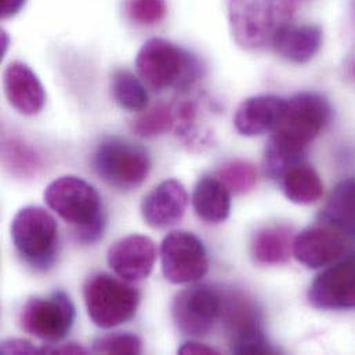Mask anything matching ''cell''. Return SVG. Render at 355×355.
<instances>
[{"label":"cell","mask_w":355,"mask_h":355,"mask_svg":"<svg viewBox=\"0 0 355 355\" xmlns=\"http://www.w3.org/2000/svg\"><path fill=\"white\" fill-rule=\"evenodd\" d=\"M331 118V104L322 94L303 92L293 96L267 144L266 173L281 180L292 168L304 164L306 148L328 126Z\"/></svg>","instance_id":"6da1fadb"},{"label":"cell","mask_w":355,"mask_h":355,"mask_svg":"<svg viewBox=\"0 0 355 355\" xmlns=\"http://www.w3.org/2000/svg\"><path fill=\"white\" fill-rule=\"evenodd\" d=\"M158 257L155 242L146 235H129L108 250V264L114 272L128 281L139 282L153 272Z\"/></svg>","instance_id":"7c38bea8"},{"label":"cell","mask_w":355,"mask_h":355,"mask_svg":"<svg viewBox=\"0 0 355 355\" xmlns=\"http://www.w3.org/2000/svg\"><path fill=\"white\" fill-rule=\"evenodd\" d=\"M0 353L4 355H33L42 354L39 347H35L33 345H31L26 340H21V339H8L4 340L0 346Z\"/></svg>","instance_id":"f1b7e54d"},{"label":"cell","mask_w":355,"mask_h":355,"mask_svg":"<svg viewBox=\"0 0 355 355\" xmlns=\"http://www.w3.org/2000/svg\"><path fill=\"white\" fill-rule=\"evenodd\" d=\"M3 89L8 104L21 115H37L46 104V92L37 75L25 62L12 61L3 73Z\"/></svg>","instance_id":"5bb4252c"},{"label":"cell","mask_w":355,"mask_h":355,"mask_svg":"<svg viewBox=\"0 0 355 355\" xmlns=\"http://www.w3.org/2000/svg\"><path fill=\"white\" fill-rule=\"evenodd\" d=\"M175 129L173 105L159 104L144 112L133 123V130L137 136L153 139Z\"/></svg>","instance_id":"cb8c5ba5"},{"label":"cell","mask_w":355,"mask_h":355,"mask_svg":"<svg viewBox=\"0 0 355 355\" xmlns=\"http://www.w3.org/2000/svg\"><path fill=\"white\" fill-rule=\"evenodd\" d=\"M164 277L176 285L202 279L209 270V260L202 241L188 231H172L161 245Z\"/></svg>","instance_id":"30bf717a"},{"label":"cell","mask_w":355,"mask_h":355,"mask_svg":"<svg viewBox=\"0 0 355 355\" xmlns=\"http://www.w3.org/2000/svg\"><path fill=\"white\" fill-rule=\"evenodd\" d=\"M321 217L324 224L355 239V180H345L335 187Z\"/></svg>","instance_id":"ffe728a7"},{"label":"cell","mask_w":355,"mask_h":355,"mask_svg":"<svg viewBox=\"0 0 355 355\" xmlns=\"http://www.w3.org/2000/svg\"><path fill=\"white\" fill-rule=\"evenodd\" d=\"M43 196L47 206L75 230L105 220L100 193L82 178H57L47 185Z\"/></svg>","instance_id":"52a82bcc"},{"label":"cell","mask_w":355,"mask_h":355,"mask_svg":"<svg viewBox=\"0 0 355 355\" xmlns=\"http://www.w3.org/2000/svg\"><path fill=\"white\" fill-rule=\"evenodd\" d=\"M297 0H228V22L235 43L248 51L272 47L291 24Z\"/></svg>","instance_id":"7a4b0ae2"},{"label":"cell","mask_w":355,"mask_h":355,"mask_svg":"<svg viewBox=\"0 0 355 355\" xmlns=\"http://www.w3.org/2000/svg\"><path fill=\"white\" fill-rule=\"evenodd\" d=\"M228 339H230V349L234 354H277V349H274L268 342V339L266 338L261 329V325H256V327H250L243 331H239L228 336Z\"/></svg>","instance_id":"484cf974"},{"label":"cell","mask_w":355,"mask_h":355,"mask_svg":"<svg viewBox=\"0 0 355 355\" xmlns=\"http://www.w3.org/2000/svg\"><path fill=\"white\" fill-rule=\"evenodd\" d=\"M40 352H42V354L86 355L89 353L82 346L73 345V343L62 345V346H58V347H50V346L40 347Z\"/></svg>","instance_id":"f546056e"},{"label":"cell","mask_w":355,"mask_h":355,"mask_svg":"<svg viewBox=\"0 0 355 355\" xmlns=\"http://www.w3.org/2000/svg\"><path fill=\"white\" fill-rule=\"evenodd\" d=\"M125 10L132 22L151 26L165 19L168 4L166 0H126Z\"/></svg>","instance_id":"4316f807"},{"label":"cell","mask_w":355,"mask_h":355,"mask_svg":"<svg viewBox=\"0 0 355 355\" xmlns=\"http://www.w3.org/2000/svg\"><path fill=\"white\" fill-rule=\"evenodd\" d=\"M309 302L325 311L355 310V254L335 261L317 275L309 289Z\"/></svg>","instance_id":"8fae6325"},{"label":"cell","mask_w":355,"mask_h":355,"mask_svg":"<svg viewBox=\"0 0 355 355\" xmlns=\"http://www.w3.org/2000/svg\"><path fill=\"white\" fill-rule=\"evenodd\" d=\"M1 159L4 168L17 178H31L37 173L42 165L37 153L18 137L3 139Z\"/></svg>","instance_id":"603a6c76"},{"label":"cell","mask_w":355,"mask_h":355,"mask_svg":"<svg viewBox=\"0 0 355 355\" xmlns=\"http://www.w3.org/2000/svg\"><path fill=\"white\" fill-rule=\"evenodd\" d=\"M353 12H354V19H355V0H354V8H353Z\"/></svg>","instance_id":"836d02e7"},{"label":"cell","mask_w":355,"mask_h":355,"mask_svg":"<svg viewBox=\"0 0 355 355\" xmlns=\"http://www.w3.org/2000/svg\"><path fill=\"white\" fill-rule=\"evenodd\" d=\"M353 73H354V76H355V64H354V68H353Z\"/></svg>","instance_id":"e575fe53"},{"label":"cell","mask_w":355,"mask_h":355,"mask_svg":"<svg viewBox=\"0 0 355 355\" xmlns=\"http://www.w3.org/2000/svg\"><path fill=\"white\" fill-rule=\"evenodd\" d=\"M111 90L115 103L125 111L141 112L148 105V92L144 83L128 69L114 72Z\"/></svg>","instance_id":"7402d4cb"},{"label":"cell","mask_w":355,"mask_h":355,"mask_svg":"<svg viewBox=\"0 0 355 355\" xmlns=\"http://www.w3.org/2000/svg\"><path fill=\"white\" fill-rule=\"evenodd\" d=\"M192 206L202 221L220 224L230 216L231 192L220 178L203 176L193 188Z\"/></svg>","instance_id":"ac0fdd59"},{"label":"cell","mask_w":355,"mask_h":355,"mask_svg":"<svg viewBox=\"0 0 355 355\" xmlns=\"http://www.w3.org/2000/svg\"><path fill=\"white\" fill-rule=\"evenodd\" d=\"M92 352L96 354L137 355L143 352V343L133 334H112L96 339Z\"/></svg>","instance_id":"83f0119b"},{"label":"cell","mask_w":355,"mask_h":355,"mask_svg":"<svg viewBox=\"0 0 355 355\" xmlns=\"http://www.w3.org/2000/svg\"><path fill=\"white\" fill-rule=\"evenodd\" d=\"M12 243L22 260L39 271H47L57 260L60 249L55 218L43 207L25 206L11 223Z\"/></svg>","instance_id":"277c9868"},{"label":"cell","mask_w":355,"mask_h":355,"mask_svg":"<svg viewBox=\"0 0 355 355\" xmlns=\"http://www.w3.org/2000/svg\"><path fill=\"white\" fill-rule=\"evenodd\" d=\"M345 252V235L328 224L309 227L295 236L293 241L296 260L313 270L334 264Z\"/></svg>","instance_id":"4fadbf2b"},{"label":"cell","mask_w":355,"mask_h":355,"mask_svg":"<svg viewBox=\"0 0 355 355\" xmlns=\"http://www.w3.org/2000/svg\"><path fill=\"white\" fill-rule=\"evenodd\" d=\"M26 4V0H0V15L3 19L15 17Z\"/></svg>","instance_id":"1f68e13d"},{"label":"cell","mask_w":355,"mask_h":355,"mask_svg":"<svg viewBox=\"0 0 355 355\" xmlns=\"http://www.w3.org/2000/svg\"><path fill=\"white\" fill-rule=\"evenodd\" d=\"M322 29L314 24H288L274 39V50L293 64L311 61L322 46Z\"/></svg>","instance_id":"e0dca14e"},{"label":"cell","mask_w":355,"mask_h":355,"mask_svg":"<svg viewBox=\"0 0 355 355\" xmlns=\"http://www.w3.org/2000/svg\"><path fill=\"white\" fill-rule=\"evenodd\" d=\"M87 314L101 329L116 328L129 322L137 313L140 292L130 282L107 272L89 277L83 288Z\"/></svg>","instance_id":"5b68a950"},{"label":"cell","mask_w":355,"mask_h":355,"mask_svg":"<svg viewBox=\"0 0 355 355\" xmlns=\"http://www.w3.org/2000/svg\"><path fill=\"white\" fill-rule=\"evenodd\" d=\"M217 178L231 193H246L256 185L257 171L246 161H231L218 169Z\"/></svg>","instance_id":"d4e9b609"},{"label":"cell","mask_w":355,"mask_h":355,"mask_svg":"<svg viewBox=\"0 0 355 355\" xmlns=\"http://www.w3.org/2000/svg\"><path fill=\"white\" fill-rule=\"evenodd\" d=\"M136 69L155 92L187 90L199 79L200 64L188 50L162 39H148L137 53Z\"/></svg>","instance_id":"3957f363"},{"label":"cell","mask_w":355,"mask_h":355,"mask_svg":"<svg viewBox=\"0 0 355 355\" xmlns=\"http://www.w3.org/2000/svg\"><path fill=\"white\" fill-rule=\"evenodd\" d=\"M279 181L285 196L297 205L315 203L324 193V184L318 173L304 164L292 168Z\"/></svg>","instance_id":"44dd1931"},{"label":"cell","mask_w":355,"mask_h":355,"mask_svg":"<svg viewBox=\"0 0 355 355\" xmlns=\"http://www.w3.org/2000/svg\"><path fill=\"white\" fill-rule=\"evenodd\" d=\"M223 296L207 285H193L178 292L172 317L178 331L191 338L206 336L221 317Z\"/></svg>","instance_id":"9c48e42d"},{"label":"cell","mask_w":355,"mask_h":355,"mask_svg":"<svg viewBox=\"0 0 355 355\" xmlns=\"http://www.w3.org/2000/svg\"><path fill=\"white\" fill-rule=\"evenodd\" d=\"M188 203L185 187L178 180H165L141 202V216L153 228H168L182 218Z\"/></svg>","instance_id":"9a60e30c"},{"label":"cell","mask_w":355,"mask_h":355,"mask_svg":"<svg viewBox=\"0 0 355 355\" xmlns=\"http://www.w3.org/2000/svg\"><path fill=\"white\" fill-rule=\"evenodd\" d=\"M75 317L76 311L71 297L57 291L44 297H31L21 310L19 324L26 334L53 345L68 336Z\"/></svg>","instance_id":"ba28073f"},{"label":"cell","mask_w":355,"mask_h":355,"mask_svg":"<svg viewBox=\"0 0 355 355\" xmlns=\"http://www.w3.org/2000/svg\"><path fill=\"white\" fill-rule=\"evenodd\" d=\"M286 104V100L270 94L250 97L238 107L234 126L245 137L272 133L284 118Z\"/></svg>","instance_id":"2e32d148"},{"label":"cell","mask_w":355,"mask_h":355,"mask_svg":"<svg viewBox=\"0 0 355 355\" xmlns=\"http://www.w3.org/2000/svg\"><path fill=\"white\" fill-rule=\"evenodd\" d=\"M293 232L286 225H270L260 230L252 242V254L263 266L285 264L293 253Z\"/></svg>","instance_id":"d6986e66"},{"label":"cell","mask_w":355,"mask_h":355,"mask_svg":"<svg viewBox=\"0 0 355 355\" xmlns=\"http://www.w3.org/2000/svg\"><path fill=\"white\" fill-rule=\"evenodd\" d=\"M93 168L98 178L119 191L140 187L151 171L148 153L121 137L104 139L94 151Z\"/></svg>","instance_id":"8992f818"},{"label":"cell","mask_w":355,"mask_h":355,"mask_svg":"<svg viewBox=\"0 0 355 355\" xmlns=\"http://www.w3.org/2000/svg\"><path fill=\"white\" fill-rule=\"evenodd\" d=\"M8 43H10L8 33L4 29H1V55L6 54V51L8 49Z\"/></svg>","instance_id":"d6a6232c"},{"label":"cell","mask_w":355,"mask_h":355,"mask_svg":"<svg viewBox=\"0 0 355 355\" xmlns=\"http://www.w3.org/2000/svg\"><path fill=\"white\" fill-rule=\"evenodd\" d=\"M181 355H218V352L198 342H187L178 352Z\"/></svg>","instance_id":"4dcf8cb0"}]
</instances>
